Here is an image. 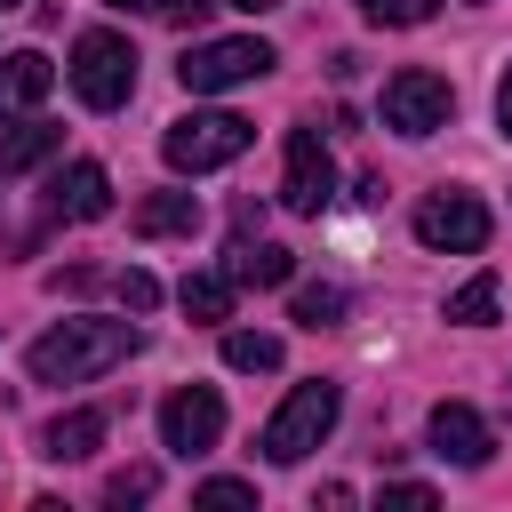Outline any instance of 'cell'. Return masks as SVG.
Listing matches in <instances>:
<instances>
[{
	"instance_id": "1",
	"label": "cell",
	"mask_w": 512,
	"mask_h": 512,
	"mask_svg": "<svg viewBox=\"0 0 512 512\" xmlns=\"http://www.w3.org/2000/svg\"><path fill=\"white\" fill-rule=\"evenodd\" d=\"M136 344H144L136 320H64L24 352V368H32V384H88V376L120 368Z\"/></svg>"
},
{
	"instance_id": "2",
	"label": "cell",
	"mask_w": 512,
	"mask_h": 512,
	"mask_svg": "<svg viewBox=\"0 0 512 512\" xmlns=\"http://www.w3.org/2000/svg\"><path fill=\"white\" fill-rule=\"evenodd\" d=\"M336 408H344V392H336L328 376H304V384L272 408V424H264V456H272V464H304V456L328 440Z\"/></svg>"
},
{
	"instance_id": "3",
	"label": "cell",
	"mask_w": 512,
	"mask_h": 512,
	"mask_svg": "<svg viewBox=\"0 0 512 512\" xmlns=\"http://www.w3.org/2000/svg\"><path fill=\"white\" fill-rule=\"evenodd\" d=\"M64 72H72V96H80L88 112H120V104L136 96V48H128L120 32H80Z\"/></svg>"
},
{
	"instance_id": "4",
	"label": "cell",
	"mask_w": 512,
	"mask_h": 512,
	"mask_svg": "<svg viewBox=\"0 0 512 512\" xmlns=\"http://www.w3.org/2000/svg\"><path fill=\"white\" fill-rule=\"evenodd\" d=\"M248 136H256V120H240V112H184V120L160 136V152H168V168L208 176V168L240 160V152H248Z\"/></svg>"
},
{
	"instance_id": "5",
	"label": "cell",
	"mask_w": 512,
	"mask_h": 512,
	"mask_svg": "<svg viewBox=\"0 0 512 512\" xmlns=\"http://www.w3.org/2000/svg\"><path fill=\"white\" fill-rule=\"evenodd\" d=\"M280 56L248 32V40H200V48H184V64H176V80L192 88V96H224V88H248V80H264Z\"/></svg>"
},
{
	"instance_id": "6",
	"label": "cell",
	"mask_w": 512,
	"mask_h": 512,
	"mask_svg": "<svg viewBox=\"0 0 512 512\" xmlns=\"http://www.w3.org/2000/svg\"><path fill=\"white\" fill-rule=\"evenodd\" d=\"M448 112H456V88H448L440 72L400 64V72L384 80V128H400V136H432V128H448Z\"/></svg>"
},
{
	"instance_id": "7",
	"label": "cell",
	"mask_w": 512,
	"mask_h": 512,
	"mask_svg": "<svg viewBox=\"0 0 512 512\" xmlns=\"http://www.w3.org/2000/svg\"><path fill=\"white\" fill-rule=\"evenodd\" d=\"M328 200H336V160H328L320 128H288V144H280V208L320 216Z\"/></svg>"
},
{
	"instance_id": "8",
	"label": "cell",
	"mask_w": 512,
	"mask_h": 512,
	"mask_svg": "<svg viewBox=\"0 0 512 512\" xmlns=\"http://www.w3.org/2000/svg\"><path fill=\"white\" fill-rule=\"evenodd\" d=\"M488 208L472 200V192H424L416 200V240L424 248H448V256H480L488 248Z\"/></svg>"
},
{
	"instance_id": "9",
	"label": "cell",
	"mask_w": 512,
	"mask_h": 512,
	"mask_svg": "<svg viewBox=\"0 0 512 512\" xmlns=\"http://www.w3.org/2000/svg\"><path fill=\"white\" fill-rule=\"evenodd\" d=\"M224 440V400L208 392V384H176L168 400H160V448H176V456H208Z\"/></svg>"
},
{
	"instance_id": "10",
	"label": "cell",
	"mask_w": 512,
	"mask_h": 512,
	"mask_svg": "<svg viewBox=\"0 0 512 512\" xmlns=\"http://www.w3.org/2000/svg\"><path fill=\"white\" fill-rule=\"evenodd\" d=\"M432 456H448V464L480 472V464L496 456V432H488V416H480L472 400H440V408H432Z\"/></svg>"
},
{
	"instance_id": "11",
	"label": "cell",
	"mask_w": 512,
	"mask_h": 512,
	"mask_svg": "<svg viewBox=\"0 0 512 512\" xmlns=\"http://www.w3.org/2000/svg\"><path fill=\"white\" fill-rule=\"evenodd\" d=\"M48 208L72 216V224H96V216H112V176H104L96 160H72V168L56 176V192H48Z\"/></svg>"
},
{
	"instance_id": "12",
	"label": "cell",
	"mask_w": 512,
	"mask_h": 512,
	"mask_svg": "<svg viewBox=\"0 0 512 512\" xmlns=\"http://www.w3.org/2000/svg\"><path fill=\"white\" fill-rule=\"evenodd\" d=\"M48 88H56V64H48L40 48H16V56H0V120L32 112Z\"/></svg>"
},
{
	"instance_id": "13",
	"label": "cell",
	"mask_w": 512,
	"mask_h": 512,
	"mask_svg": "<svg viewBox=\"0 0 512 512\" xmlns=\"http://www.w3.org/2000/svg\"><path fill=\"white\" fill-rule=\"evenodd\" d=\"M104 432H112V424H104V408H64V416L40 432V456H48V464H80V456H96V448H104Z\"/></svg>"
},
{
	"instance_id": "14",
	"label": "cell",
	"mask_w": 512,
	"mask_h": 512,
	"mask_svg": "<svg viewBox=\"0 0 512 512\" xmlns=\"http://www.w3.org/2000/svg\"><path fill=\"white\" fill-rule=\"evenodd\" d=\"M56 152H64V128H56V120H16V128H0V184L24 176V168H40V160H56Z\"/></svg>"
},
{
	"instance_id": "15",
	"label": "cell",
	"mask_w": 512,
	"mask_h": 512,
	"mask_svg": "<svg viewBox=\"0 0 512 512\" xmlns=\"http://www.w3.org/2000/svg\"><path fill=\"white\" fill-rule=\"evenodd\" d=\"M224 272H232L240 288H280V280L296 272V256H288L280 240H248V232H240V240H232V264H224Z\"/></svg>"
},
{
	"instance_id": "16",
	"label": "cell",
	"mask_w": 512,
	"mask_h": 512,
	"mask_svg": "<svg viewBox=\"0 0 512 512\" xmlns=\"http://www.w3.org/2000/svg\"><path fill=\"white\" fill-rule=\"evenodd\" d=\"M136 240H176V232H192L200 224V200L192 192H152V200H136Z\"/></svg>"
},
{
	"instance_id": "17",
	"label": "cell",
	"mask_w": 512,
	"mask_h": 512,
	"mask_svg": "<svg viewBox=\"0 0 512 512\" xmlns=\"http://www.w3.org/2000/svg\"><path fill=\"white\" fill-rule=\"evenodd\" d=\"M232 296H240V280L232 272H184V288H176V304L192 312V320H232Z\"/></svg>"
},
{
	"instance_id": "18",
	"label": "cell",
	"mask_w": 512,
	"mask_h": 512,
	"mask_svg": "<svg viewBox=\"0 0 512 512\" xmlns=\"http://www.w3.org/2000/svg\"><path fill=\"white\" fill-rule=\"evenodd\" d=\"M344 312H352V296H344L336 280H312V288H296V304H288L296 328H336Z\"/></svg>"
},
{
	"instance_id": "19",
	"label": "cell",
	"mask_w": 512,
	"mask_h": 512,
	"mask_svg": "<svg viewBox=\"0 0 512 512\" xmlns=\"http://www.w3.org/2000/svg\"><path fill=\"white\" fill-rule=\"evenodd\" d=\"M224 368H240V376L280 368V336H264V328H224Z\"/></svg>"
},
{
	"instance_id": "20",
	"label": "cell",
	"mask_w": 512,
	"mask_h": 512,
	"mask_svg": "<svg viewBox=\"0 0 512 512\" xmlns=\"http://www.w3.org/2000/svg\"><path fill=\"white\" fill-rule=\"evenodd\" d=\"M448 320H464V328H488V320H496V272H472V280L448 296Z\"/></svg>"
},
{
	"instance_id": "21",
	"label": "cell",
	"mask_w": 512,
	"mask_h": 512,
	"mask_svg": "<svg viewBox=\"0 0 512 512\" xmlns=\"http://www.w3.org/2000/svg\"><path fill=\"white\" fill-rule=\"evenodd\" d=\"M360 16L368 24H432L440 0H360Z\"/></svg>"
},
{
	"instance_id": "22",
	"label": "cell",
	"mask_w": 512,
	"mask_h": 512,
	"mask_svg": "<svg viewBox=\"0 0 512 512\" xmlns=\"http://www.w3.org/2000/svg\"><path fill=\"white\" fill-rule=\"evenodd\" d=\"M152 488H160V472H152V464H128V472L104 480V504H144Z\"/></svg>"
},
{
	"instance_id": "23",
	"label": "cell",
	"mask_w": 512,
	"mask_h": 512,
	"mask_svg": "<svg viewBox=\"0 0 512 512\" xmlns=\"http://www.w3.org/2000/svg\"><path fill=\"white\" fill-rule=\"evenodd\" d=\"M112 288H120V304H128V312H152V304H160V280H152V272H120Z\"/></svg>"
},
{
	"instance_id": "24",
	"label": "cell",
	"mask_w": 512,
	"mask_h": 512,
	"mask_svg": "<svg viewBox=\"0 0 512 512\" xmlns=\"http://www.w3.org/2000/svg\"><path fill=\"white\" fill-rule=\"evenodd\" d=\"M200 504H256V480H200Z\"/></svg>"
},
{
	"instance_id": "25",
	"label": "cell",
	"mask_w": 512,
	"mask_h": 512,
	"mask_svg": "<svg viewBox=\"0 0 512 512\" xmlns=\"http://www.w3.org/2000/svg\"><path fill=\"white\" fill-rule=\"evenodd\" d=\"M384 504H432L424 480H384Z\"/></svg>"
},
{
	"instance_id": "26",
	"label": "cell",
	"mask_w": 512,
	"mask_h": 512,
	"mask_svg": "<svg viewBox=\"0 0 512 512\" xmlns=\"http://www.w3.org/2000/svg\"><path fill=\"white\" fill-rule=\"evenodd\" d=\"M208 8H216V0H160V16H168V24H200Z\"/></svg>"
},
{
	"instance_id": "27",
	"label": "cell",
	"mask_w": 512,
	"mask_h": 512,
	"mask_svg": "<svg viewBox=\"0 0 512 512\" xmlns=\"http://www.w3.org/2000/svg\"><path fill=\"white\" fill-rule=\"evenodd\" d=\"M496 128L512 136V72H504V88H496Z\"/></svg>"
},
{
	"instance_id": "28",
	"label": "cell",
	"mask_w": 512,
	"mask_h": 512,
	"mask_svg": "<svg viewBox=\"0 0 512 512\" xmlns=\"http://www.w3.org/2000/svg\"><path fill=\"white\" fill-rule=\"evenodd\" d=\"M104 8H120V16H128V8H152V16H160V0H104Z\"/></svg>"
},
{
	"instance_id": "29",
	"label": "cell",
	"mask_w": 512,
	"mask_h": 512,
	"mask_svg": "<svg viewBox=\"0 0 512 512\" xmlns=\"http://www.w3.org/2000/svg\"><path fill=\"white\" fill-rule=\"evenodd\" d=\"M232 8H248V16H264V8H280V0H232Z\"/></svg>"
},
{
	"instance_id": "30",
	"label": "cell",
	"mask_w": 512,
	"mask_h": 512,
	"mask_svg": "<svg viewBox=\"0 0 512 512\" xmlns=\"http://www.w3.org/2000/svg\"><path fill=\"white\" fill-rule=\"evenodd\" d=\"M0 8H16V0H0Z\"/></svg>"
}]
</instances>
